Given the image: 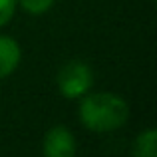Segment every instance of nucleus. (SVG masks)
<instances>
[{"instance_id": "20e7f679", "label": "nucleus", "mask_w": 157, "mask_h": 157, "mask_svg": "<svg viewBox=\"0 0 157 157\" xmlns=\"http://www.w3.org/2000/svg\"><path fill=\"white\" fill-rule=\"evenodd\" d=\"M22 60V50L18 42L10 36L0 34V80L8 78Z\"/></svg>"}, {"instance_id": "39448f33", "label": "nucleus", "mask_w": 157, "mask_h": 157, "mask_svg": "<svg viewBox=\"0 0 157 157\" xmlns=\"http://www.w3.org/2000/svg\"><path fill=\"white\" fill-rule=\"evenodd\" d=\"M133 157H157V131L145 129L135 137L133 147H131Z\"/></svg>"}, {"instance_id": "7ed1b4c3", "label": "nucleus", "mask_w": 157, "mask_h": 157, "mask_svg": "<svg viewBox=\"0 0 157 157\" xmlns=\"http://www.w3.org/2000/svg\"><path fill=\"white\" fill-rule=\"evenodd\" d=\"M42 151L44 157H76V137L66 125H54L44 135Z\"/></svg>"}, {"instance_id": "f257e3e1", "label": "nucleus", "mask_w": 157, "mask_h": 157, "mask_svg": "<svg viewBox=\"0 0 157 157\" xmlns=\"http://www.w3.org/2000/svg\"><path fill=\"white\" fill-rule=\"evenodd\" d=\"M129 117V105L121 96L111 92H92L82 96L80 119L86 129L107 133L125 125Z\"/></svg>"}, {"instance_id": "0eeeda50", "label": "nucleus", "mask_w": 157, "mask_h": 157, "mask_svg": "<svg viewBox=\"0 0 157 157\" xmlns=\"http://www.w3.org/2000/svg\"><path fill=\"white\" fill-rule=\"evenodd\" d=\"M16 6H18V0H0V28L12 20Z\"/></svg>"}, {"instance_id": "423d86ee", "label": "nucleus", "mask_w": 157, "mask_h": 157, "mask_svg": "<svg viewBox=\"0 0 157 157\" xmlns=\"http://www.w3.org/2000/svg\"><path fill=\"white\" fill-rule=\"evenodd\" d=\"M18 4L22 6L24 12L32 16H42L54 6V0H18Z\"/></svg>"}, {"instance_id": "f03ea898", "label": "nucleus", "mask_w": 157, "mask_h": 157, "mask_svg": "<svg viewBox=\"0 0 157 157\" xmlns=\"http://www.w3.org/2000/svg\"><path fill=\"white\" fill-rule=\"evenodd\" d=\"M58 90L64 98L68 100H78V98L86 96L94 86V74L86 62L72 60L66 66H62V70L56 76Z\"/></svg>"}]
</instances>
